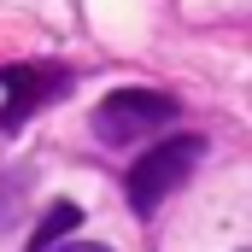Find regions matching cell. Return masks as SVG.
Masks as SVG:
<instances>
[{"mask_svg":"<svg viewBox=\"0 0 252 252\" xmlns=\"http://www.w3.org/2000/svg\"><path fill=\"white\" fill-rule=\"evenodd\" d=\"M199 158H205V135H176V141H158L153 153H141L135 170H129V205H135V217H153L158 199L170 188H182Z\"/></svg>","mask_w":252,"mask_h":252,"instance_id":"obj_1","label":"cell"},{"mask_svg":"<svg viewBox=\"0 0 252 252\" xmlns=\"http://www.w3.org/2000/svg\"><path fill=\"white\" fill-rule=\"evenodd\" d=\"M170 94H158V88H112L94 112H88V124H94V141H106V147H135V141H147L153 129L170 124Z\"/></svg>","mask_w":252,"mask_h":252,"instance_id":"obj_2","label":"cell"},{"mask_svg":"<svg viewBox=\"0 0 252 252\" xmlns=\"http://www.w3.org/2000/svg\"><path fill=\"white\" fill-rule=\"evenodd\" d=\"M0 88H6L0 124L18 129L30 112H41L47 100H59L64 88H70V76H64L59 64H6V70H0Z\"/></svg>","mask_w":252,"mask_h":252,"instance_id":"obj_3","label":"cell"},{"mask_svg":"<svg viewBox=\"0 0 252 252\" xmlns=\"http://www.w3.org/2000/svg\"><path fill=\"white\" fill-rule=\"evenodd\" d=\"M76 223H82V205H76V199H53V205L41 211L35 235H30V252H53V247L64 241V235L76 229Z\"/></svg>","mask_w":252,"mask_h":252,"instance_id":"obj_4","label":"cell"},{"mask_svg":"<svg viewBox=\"0 0 252 252\" xmlns=\"http://www.w3.org/2000/svg\"><path fill=\"white\" fill-rule=\"evenodd\" d=\"M18 188H24V176H6V182H0V229L18 217Z\"/></svg>","mask_w":252,"mask_h":252,"instance_id":"obj_5","label":"cell"},{"mask_svg":"<svg viewBox=\"0 0 252 252\" xmlns=\"http://www.w3.org/2000/svg\"><path fill=\"white\" fill-rule=\"evenodd\" d=\"M53 252H112V247H100V241H64V247H53Z\"/></svg>","mask_w":252,"mask_h":252,"instance_id":"obj_6","label":"cell"}]
</instances>
